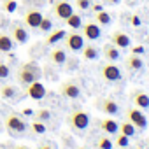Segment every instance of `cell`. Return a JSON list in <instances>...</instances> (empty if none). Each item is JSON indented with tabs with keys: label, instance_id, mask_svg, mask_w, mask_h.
<instances>
[{
	"label": "cell",
	"instance_id": "cell-1",
	"mask_svg": "<svg viewBox=\"0 0 149 149\" xmlns=\"http://www.w3.org/2000/svg\"><path fill=\"white\" fill-rule=\"evenodd\" d=\"M67 123L76 130V132H83L90 126V114L83 109H76V111H72L67 118Z\"/></svg>",
	"mask_w": 149,
	"mask_h": 149
},
{
	"label": "cell",
	"instance_id": "cell-2",
	"mask_svg": "<svg viewBox=\"0 0 149 149\" xmlns=\"http://www.w3.org/2000/svg\"><path fill=\"white\" fill-rule=\"evenodd\" d=\"M63 42H65V49H68L72 53H79L84 47V37L79 32H70V33H67L65 39H63Z\"/></svg>",
	"mask_w": 149,
	"mask_h": 149
},
{
	"label": "cell",
	"instance_id": "cell-3",
	"mask_svg": "<svg viewBox=\"0 0 149 149\" xmlns=\"http://www.w3.org/2000/svg\"><path fill=\"white\" fill-rule=\"evenodd\" d=\"M126 118L135 128H140V130L147 128V116L144 114V111H140L137 107H132V109L126 111Z\"/></svg>",
	"mask_w": 149,
	"mask_h": 149
},
{
	"label": "cell",
	"instance_id": "cell-4",
	"mask_svg": "<svg viewBox=\"0 0 149 149\" xmlns=\"http://www.w3.org/2000/svg\"><path fill=\"white\" fill-rule=\"evenodd\" d=\"M72 13H74V7H72V4L68 0H56L53 4V14L61 21H65Z\"/></svg>",
	"mask_w": 149,
	"mask_h": 149
},
{
	"label": "cell",
	"instance_id": "cell-5",
	"mask_svg": "<svg viewBox=\"0 0 149 149\" xmlns=\"http://www.w3.org/2000/svg\"><path fill=\"white\" fill-rule=\"evenodd\" d=\"M6 128L11 135H19L26 130V123L23 121V118L16 116V114H11L7 119H6Z\"/></svg>",
	"mask_w": 149,
	"mask_h": 149
},
{
	"label": "cell",
	"instance_id": "cell-6",
	"mask_svg": "<svg viewBox=\"0 0 149 149\" xmlns=\"http://www.w3.org/2000/svg\"><path fill=\"white\" fill-rule=\"evenodd\" d=\"M42 18H44V16H42V13H40L39 9H28V11L25 13V16H23V23H25L26 28L35 30V28H39Z\"/></svg>",
	"mask_w": 149,
	"mask_h": 149
},
{
	"label": "cell",
	"instance_id": "cell-7",
	"mask_svg": "<svg viewBox=\"0 0 149 149\" xmlns=\"http://www.w3.org/2000/svg\"><path fill=\"white\" fill-rule=\"evenodd\" d=\"M25 93H26L30 98H33V100H42L47 91H46V86L37 79V81L30 83L28 86H25Z\"/></svg>",
	"mask_w": 149,
	"mask_h": 149
},
{
	"label": "cell",
	"instance_id": "cell-8",
	"mask_svg": "<svg viewBox=\"0 0 149 149\" xmlns=\"http://www.w3.org/2000/svg\"><path fill=\"white\" fill-rule=\"evenodd\" d=\"M83 30V37L88 39V40H97L102 37V30H100V25L95 23V21H88V23H83L81 26Z\"/></svg>",
	"mask_w": 149,
	"mask_h": 149
},
{
	"label": "cell",
	"instance_id": "cell-9",
	"mask_svg": "<svg viewBox=\"0 0 149 149\" xmlns=\"http://www.w3.org/2000/svg\"><path fill=\"white\" fill-rule=\"evenodd\" d=\"M102 77L107 83H116V81L121 79V70H119L118 65H112V61H109L102 67Z\"/></svg>",
	"mask_w": 149,
	"mask_h": 149
},
{
	"label": "cell",
	"instance_id": "cell-10",
	"mask_svg": "<svg viewBox=\"0 0 149 149\" xmlns=\"http://www.w3.org/2000/svg\"><path fill=\"white\" fill-rule=\"evenodd\" d=\"M60 93L65 97V98H70V100H76L81 97V88L77 86V83L74 81H67L60 86Z\"/></svg>",
	"mask_w": 149,
	"mask_h": 149
},
{
	"label": "cell",
	"instance_id": "cell-11",
	"mask_svg": "<svg viewBox=\"0 0 149 149\" xmlns=\"http://www.w3.org/2000/svg\"><path fill=\"white\" fill-rule=\"evenodd\" d=\"M11 37H13V40H14L16 44H26L30 35H28V30H26V26H23V25L16 23V25H13Z\"/></svg>",
	"mask_w": 149,
	"mask_h": 149
},
{
	"label": "cell",
	"instance_id": "cell-12",
	"mask_svg": "<svg viewBox=\"0 0 149 149\" xmlns=\"http://www.w3.org/2000/svg\"><path fill=\"white\" fill-rule=\"evenodd\" d=\"M16 79H18V83L25 88V86H28L30 83H33V81H37V76L32 72V70H28L26 67H19L18 68V74H16Z\"/></svg>",
	"mask_w": 149,
	"mask_h": 149
},
{
	"label": "cell",
	"instance_id": "cell-13",
	"mask_svg": "<svg viewBox=\"0 0 149 149\" xmlns=\"http://www.w3.org/2000/svg\"><path fill=\"white\" fill-rule=\"evenodd\" d=\"M112 44L118 47V49H126L130 47V37L125 33V32H114L112 37H111Z\"/></svg>",
	"mask_w": 149,
	"mask_h": 149
},
{
	"label": "cell",
	"instance_id": "cell-14",
	"mask_svg": "<svg viewBox=\"0 0 149 149\" xmlns=\"http://www.w3.org/2000/svg\"><path fill=\"white\" fill-rule=\"evenodd\" d=\"M100 128H102V132H104V133L116 135V133H118V130H119V123H118L116 119H112V118H105V119H102V121H100Z\"/></svg>",
	"mask_w": 149,
	"mask_h": 149
},
{
	"label": "cell",
	"instance_id": "cell-15",
	"mask_svg": "<svg viewBox=\"0 0 149 149\" xmlns=\"http://www.w3.org/2000/svg\"><path fill=\"white\" fill-rule=\"evenodd\" d=\"M49 61L54 63V65H65L67 63V53L63 47H54L51 53H49Z\"/></svg>",
	"mask_w": 149,
	"mask_h": 149
},
{
	"label": "cell",
	"instance_id": "cell-16",
	"mask_svg": "<svg viewBox=\"0 0 149 149\" xmlns=\"http://www.w3.org/2000/svg\"><path fill=\"white\" fill-rule=\"evenodd\" d=\"M133 104H135L137 109L147 111V109H149V95H147L146 91H137V93L133 95Z\"/></svg>",
	"mask_w": 149,
	"mask_h": 149
},
{
	"label": "cell",
	"instance_id": "cell-17",
	"mask_svg": "<svg viewBox=\"0 0 149 149\" xmlns=\"http://www.w3.org/2000/svg\"><path fill=\"white\" fill-rule=\"evenodd\" d=\"M14 47V40L7 33H0V53H11Z\"/></svg>",
	"mask_w": 149,
	"mask_h": 149
},
{
	"label": "cell",
	"instance_id": "cell-18",
	"mask_svg": "<svg viewBox=\"0 0 149 149\" xmlns=\"http://www.w3.org/2000/svg\"><path fill=\"white\" fill-rule=\"evenodd\" d=\"M65 35H67V32H65L63 28H58V30L51 32V33L46 37V44H47V46H54L56 42L63 40V39H65Z\"/></svg>",
	"mask_w": 149,
	"mask_h": 149
},
{
	"label": "cell",
	"instance_id": "cell-19",
	"mask_svg": "<svg viewBox=\"0 0 149 149\" xmlns=\"http://www.w3.org/2000/svg\"><path fill=\"white\" fill-rule=\"evenodd\" d=\"M81 53H83V58L84 60H88V61H93V60H97L98 56H100V51H98V47H95V46H84L83 49H81Z\"/></svg>",
	"mask_w": 149,
	"mask_h": 149
},
{
	"label": "cell",
	"instance_id": "cell-20",
	"mask_svg": "<svg viewBox=\"0 0 149 149\" xmlns=\"http://www.w3.org/2000/svg\"><path fill=\"white\" fill-rule=\"evenodd\" d=\"M102 111H104L105 114H109V116H116V114H119V105H118L114 100L107 98V100L102 102Z\"/></svg>",
	"mask_w": 149,
	"mask_h": 149
},
{
	"label": "cell",
	"instance_id": "cell-21",
	"mask_svg": "<svg viewBox=\"0 0 149 149\" xmlns=\"http://www.w3.org/2000/svg\"><path fill=\"white\" fill-rule=\"evenodd\" d=\"M65 23H67V26H70L72 30H79V28L83 26V18H81V14H77V13H72V14L65 19Z\"/></svg>",
	"mask_w": 149,
	"mask_h": 149
},
{
	"label": "cell",
	"instance_id": "cell-22",
	"mask_svg": "<svg viewBox=\"0 0 149 149\" xmlns=\"http://www.w3.org/2000/svg\"><path fill=\"white\" fill-rule=\"evenodd\" d=\"M104 56H105L109 61H116V60H119V49H118L114 44H107V46L104 47Z\"/></svg>",
	"mask_w": 149,
	"mask_h": 149
},
{
	"label": "cell",
	"instance_id": "cell-23",
	"mask_svg": "<svg viewBox=\"0 0 149 149\" xmlns=\"http://www.w3.org/2000/svg\"><path fill=\"white\" fill-rule=\"evenodd\" d=\"M111 21H112V18L107 11L102 9V11L95 13V23H98L100 26H107V25H111Z\"/></svg>",
	"mask_w": 149,
	"mask_h": 149
},
{
	"label": "cell",
	"instance_id": "cell-24",
	"mask_svg": "<svg viewBox=\"0 0 149 149\" xmlns=\"http://www.w3.org/2000/svg\"><path fill=\"white\" fill-rule=\"evenodd\" d=\"M16 93H18V90L13 84H4L2 88H0V97H2V98L13 100V98H16Z\"/></svg>",
	"mask_w": 149,
	"mask_h": 149
},
{
	"label": "cell",
	"instance_id": "cell-25",
	"mask_svg": "<svg viewBox=\"0 0 149 149\" xmlns=\"http://www.w3.org/2000/svg\"><path fill=\"white\" fill-rule=\"evenodd\" d=\"M126 65H128L130 70H140V68L144 67V61H142V58H140L139 54H132V56L126 60Z\"/></svg>",
	"mask_w": 149,
	"mask_h": 149
},
{
	"label": "cell",
	"instance_id": "cell-26",
	"mask_svg": "<svg viewBox=\"0 0 149 149\" xmlns=\"http://www.w3.org/2000/svg\"><path fill=\"white\" fill-rule=\"evenodd\" d=\"M121 135H126V137H133L135 133H137V128L130 123V121H123L121 125H119V130H118Z\"/></svg>",
	"mask_w": 149,
	"mask_h": 149
},
{
	"label": "cell",
	"instance_id": "cell-27",
	"mask_svg": "<svg viewBox=\"0 0 149 149\" xmlns=\"http://www.w3.org/2000/svg\"><path fill=\"white\" fill-rule=\"evenodd\" d=\"M97 147H98V149H112V140H111L107 135H102V137L97 140Z\"/></svg>",
	"mask_w": 149,
	"mask_h": 149
},
{
	"label": "cell",
	"instance_id": "cell-28",
	"mask_svg": "<svg viewBox=\"0 0 149 149\" xmlns=\"http://www.w3.org/2000/svg\"><path fill=\"white\" fill-rule=\"evenodd\" d=\"M23 67H26L28 70H32L35 76H37V79H40V76H42V70H40V67H39V63H35V61H28V63H23Z\"/></svg>",
	"mask_w": 149,
	"mask_h": 149
},
{
	"label": "cell",
	"instance_id": "cell-29",
	"mask_svg": "<svg viewBox=\"0 0 149 149\" xmlns=\"http://www.w3.org/2000/svg\"><path fill=\"white\" fill-rule=\"evenodd\" d=\"M53 28V21H51V18H42V21H40V25H39V30L42 32V33H47L49 30Z\"/></svg>",
	"mask_w": 149,
	"mask_h": 149
},
{
	"label": "cell",
	"instance_id": "cell-30",
	"mask_svg": "<svg viewBox=\"0 0 149 149\" xmlns=\"http://www.w3.org/2000/svg\"><path fill=\"white\" fill-rule=\"evenodd\" d=\"M32 132L33 133H37V135H42V133H46V125H44V121H33L32 123Z\"/></svg>",
	"mask_w": 149,
	"mask_h": 149
},
{
	"label": "cell",
	"instance_id": "cell-31",
	"mask_svg": "<svg viewBox=\"0 0 149 149\" xmlns=\"http://www.w3.org/2000/svg\"><path fill=\"white\" fill-rule=\"evenodd\" d=\"M9 76H11V70H9V67H7V63H4L2 60H0V81L9 79Z\"/></svg>",
	"mask_w": 149,
	"mask_h": 149
},
{
	"label": "cell",
	"instance_id": "cell-32",
	"mask_svg": "<svg viewBox=\"0 0 149 149\" xmlns=\"http://www.w3.org/2000/svg\"><path fill=\"white\" fill-rule=\"evenodd\" d=\"M35 119L37 121H49L51 119V112L47 109H39L37 114H35Z\"/></svg>",
	"mask_w": 149,
	"mask_h": 149
},
{
	"label": "cell",
	"instance_id": "cell-33",
	"mask_svg": "<svg viewBox=\"0 0 149 149\" xmlns=\"http://www.w3.org/2000/svg\"><path fill=\"white\" fill-rule=\"evenodd\" d=\"M16 9H18V2H16V0H4V11L14 13Z\"/></svg>",
	"mask_w": 149,
	"mask_h": 149
},
{
	"label": "cell",
	"instance_id": "cell-34",
	"mask_svg": "<svg viewBox=\"0 0 149 149\" xmlns=\"http://www.w3.org/2000/svg\"><path fill=\"white\" fill-rule=\"evenodd\" d=\"M128 144H130V137L121 135V133L116 137V146H118V147H128Z\"/></svg>",
	"mask_w": 149,
	"mask_h": 149
},
{
	"label": "cell",
	"instance_id": "cell-35",
	"mask_svg": "<svg viewBox=\"0 0 149 149\" xmlns=\"http://www.w3.org/2000/svg\"><path fill=\"white\" fill-rule=\"evenodd\" d=\"M91 0H76V7L79 9V11H88L90 7H91Z\"/></svg>",
	"mask_w": 149,
	"mask_h": 149
},
{
	"label": "cell",
	"instance_id": "cell-36",
	"mask_svg": "<svg viewBox=\"0 0 149 149\" xmlns=\"http://www.w3.org/2000/svg\"><path fill=\"white\" fill-rule=\"evenodd\" d=\"M144 51H146V49H144V46H133V47L130 49V53H132V54H139V56H142V54H144Z\"/></svg>",
	"mask_w": 149,
	"mask_h": 149
},
{
	"label": "cell",
	"instance_id": "cell-37",
	"mask_svg": "<svg viewBox=\"0 0 149 149\" xmlns=\"http://www.w3.org/2000/svg\"><path fill=\"white\" fill-rule=\"evenodd\" d=\"M90 9H91L93 13H98V11H102V9H104V6H102V4H91V7H90Z\"/></svg>",
	"mask_w": 149,
	"mask_h": 149
},
{
	"label": "cell",
	"instance_id": "cell-38",
	"mask_svg": "<svg viewBox=\"0 0 149 149\" xmlns=\"http://www.w3.org/2000/svg\"><path fill=\"white\" fill-rule=\"evenodd\" d=\"M132 25H133V26H139V25H140V18H139L137 14L132 16Z\"/></svg>",
	"mask_w": 149,
	"mask_h": 149
},
{
	"label": "cell",
	"instance_id": "cell-39",
	"mask_svg": "<svg viewBox=\"0 0 149 149\" xmlns=\"http://www.w3.org/2000/svg\"><path fill=\"white\" fill-rule=\"evenodd\" d=\"M39 149H53V146H49V144H42Z\"/></svg>",
	"mask_w": 149,
	"mask_h": 149
},
{
	"label": "cell",
	"instance_id": "cell-40",
	"mask_svg": "<svg viewBox=\"0 0 149 149\" xmlns=\"http://www.w3.org/2000/svg\"><path fill=\"white\" fill-rule=\"evenodd\" d=\"M107 2H109V4H114V6H116V4H119V0H107Z\"/></svg>",
	"mask_w": 149,
	"mask_h": 149
},
{
	"label": "cell",
	"instance_id": "cell-41",
	"mask_svg": "<svg viewBox=\"0 0 149 149\" xmlns=\"http://www.w3.org/2000/svg\"><path fill=\"white\" fill-rule=\"evenodd\" d=\"M14 149H28V147H26V146H16Z\"/></svg>",
	"mask_w": 149,
	"mask_h": 149
},
{
	"label": "cell",
	"instance_id": "cell-42",
	"mask_svg": "<svg viewBox=\"0 0 149 149\" xmlns=\"http://www.w3.org/2000/svg\"><path fill=\"white\" fill-rule=\"evenodd\" d=\"M2 128H4V126H2V121H0V133H2Z\"/></svg>",
	"mask_w": 149,
	"mask_h": 149
},
{
	"label": "cell",
	"instance_id": "cell-43",
	"mask_svg": "<svg viewBox=\"0 0 149 149\" xmlns=\"http://www.w3.org/2000/svg\"><path fill=\"white\" fill-rule=\"evenodd\" d=\"M146 144H147V147H149V139H147V140H146Z\"/></svg>",
	"mask_w": 149,
	"mask_h": 149
},
{
	"label": "cell",
	"instance_id": "cell-44",
	"mask_svg": "<svg viewBox=\"0 0 149 149\" xmlns=\"http://www.w3.org/2000/svg\"><path fill=\"white\" fill-rule=\"evenodd\" d=\"M77 149H86V147H77Z\"/></svg>",
	"mask_w": 149,
	"mask_h": 149
},
{
	"label": "cell",
	"instance_id": "cell-45",
	"mask_svg": "<svg viewBox=\"0 0 149 149\" xmlns=\"http://www.w3.org/2000/svg\"><path fill=\"white\" fill-rule=\"evenodd\" d=\"M118 149H126V147H118Z\"/></svg>",
	"mask_w": 149,
	"mask_h": 149
},
{
	"label": "cell",
	"instance_id": "cell-46",
	"mask_svg": "<svg viewBox=\"0 0 149 149\" xmlns=\"http://www.w3.org/2000/svg\"><path fill=\"white\" fill-rule=\"evenodd\" d=\"M139 149H142V147H139Z\"/></svg>",
	"mask_w": 149,
	"mask_h": 149
}]
</instances>
